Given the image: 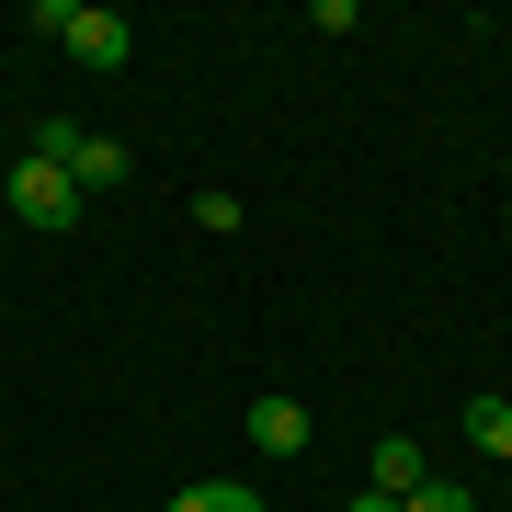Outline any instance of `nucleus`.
Returning <instances> with one entry per match:
<instances>
[{
  "mask_svg": "<svg viewBox=\"0 0 512 512\" xmlns=\"http://www.w3.org/2000/svg\"><path fill=\"white\" fill-rule=\"evenodd\" d=\"M0 205H12L23 228H80V205H92V194H80L57 160H12V171H0Z\"/></svg>",
  "mask_w": 512,
  "mask_h": 512,
  "instance_id": "f257e3e1",
  "label": "nucleus"
},
{
  "mask_svg": "<svg viewBox=\"0 0 512 512\" xmlns=\"http://www.w3.org/2000/svg\"><path fill=\"white\" fill-rule=\"evenodd\" d=\"M57 46H69L80 69H126V57H137V23L103 12V0H69V35H57Z\"/></svg>",
  "mask_w": 512,
  "mask_h": 512,
  "instance_id": "f03ea898",
  "label": "nucleus"
},
{
  "mask_svg": "<svg viewBox=\"0 0 512 512\" xmlns=\"http://www.w3.org/2000/svg\"><path fill=\"white\" fill-rule=\"evenodd\" d=\"M308 433H319L308 399H251V444L262 456H308Z\"/></svg>",
  "mask_w": 512,
  "mask_h": 512,
  "instance_id": "7ed1b4c3",
  "label": "nucleus"
},
{
  "mask_svg": "<svg viewBox=\"0 0 512 512\" xmlns=\"http://www.w3.org/2000/svg\"><path fill=\"white\" fill-rule=\"evenodd\" d=\"M365 478H376V490H421L433 467H421V444H410V433H387L376 456H365Z\"/></svg>",
  "mask_w": 512,
  "mask_h": 512,
  "instance_id": "20e7f679",
  "label": "nucleus"
},
{
  "mask_svg": "<svg viewBox=\"0 0 512 512\" xmlns=\"http://www.w3.org/2000/svg\"><path fill=\"white\" fill-rule=\"evenodd\" d=\"M69 183H80V194H114V183H126V148H114V137H80Z\"/></svg>",
  "mask_w": 512,
  "mask_h": 512,
  "instance_id": "39448f33",
  "label": "nucleus"
},
{
  "mask_svg": "<svg viewBox=\"0 0 512 512\" xmlns=\"http://www.w3.org/2000/svg\"><path fill=\"white\" fill-rule=\"evenodd\" d=\"M467 444L478 456H512V399H467Z\"/></svg>",
  "mask_w": 512,
  "mask_h": 512,
  "instance_id": "423d86ee",
  "label": "nucleus"
},
{
  "mask_svg": "<svg viewBox=\"0 0 512 512\" xmlns=\"http://www.w3.org/2000/svg\"><path fill=\"white\" fill-rule=\"evenodd\" d=\"M399 512H478V490H456V478H421V490H399Z\"/></svg>",
  "mask_w": 512,
  "mask_h": 512,
  "instance_id": "0eeeda50",
  "label": "nucleus"
},
{
  "mask_svg": "<svg viewBox=\"0 0 512 512\" xmlns=\"http://www.w3.org/2000/svg\"><path fill=\"white\" fill-rule=\"evenodd\" d=\"M239 217H251V205H239V194H194V228H205V239H228Z\"/></svg>",
  "mask_w": 512,
  "mask_h": 512,
  "instance_id": "6e6552de",
  "label": "nucleus"
},
{
  "mask_svg": "<svg viewBox=\"0 0 512 512\" xmlns=\"http://www.w3.org/2000/svg\"><path fill=\"white\" fill-rule=\"evenodd\" d=\"M205 490V512H262V490H239V478H194Z\"/></svg>",
  "mask_w": 512,
  "mask_h": 512,
  "instance_id": "1a4fd4ad",
  "label": "nucleus"
},
{
  "mask_svg": "<svg viewBox=\"0 0 512 512\" xmlns=\"http://www.w3.org/2000/svg\"><path fill=\"white\" fill-rule=\"evenodd\" d=\"M353 512H399V490H353Z\"/></svg>",
  "mask_w": 512,
  "mask_h": 512,
  "instance_id": "9d476101",
  "label": "nucleus"
},
{
  "mask_svg": "<svg viewBox=\"0 0 512 512\" xmlns=\"http://www.w3.org/2000/svg\"><path fill=\"white\" fill-rule=\"evenodd\" d=\"M171 512H205V490H171Z\"/></svg>",
  "mask_w": 512,
  "mask_h": 512,
  "instance_id": "9b49d317",
  "label": "nucleus"
},
{
  "mask_svg": "<svg viewBox=\"0 0 512 512\" xmlns=\"http://www.w3.org/2000/svg\"><path fill=\"white\" fill-rule=\"evenodd\" d=\"M0 171H12V160H0Z\"/></svg>",
  "mask_w": 512,
  "mask_h": 512,
  "instance_id": "f8f14e48",
  "label": "nucleus"
}]
</instances>
